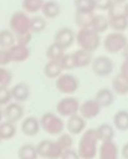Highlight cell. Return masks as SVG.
Wrapping results in <instances>:
<instances>
[{
	"mask_svg": "<svg viewBox=\"0 0 128 159\" xmlns=\"http://www.w3.org/2000/svg\"><path fill=\"white\" fill-rule=\"evenodd\" d=\"M99 140L96 129H86L78 142L77 153L80 159H95L98 156Z\"/></svg>",
	"mask_w": 128,
	"mask_h": 159,
	"instance_id": "obj_1",
	"label": "cell"
},
{
	"mask_svg": "<svg viewBox=\"0 0 128 159\" xmlns=\"http://www.w3.org/2000/svg\"><path fill=\"white\" fill-rule=\"evenodd\" d=\"M75 41L79 46V49L92 53L101 44V38L98 33L91 28H80L76 34Z\"/></svg>",
	"mask_w": 128,
	"mask_h": 159,
	"instance_id": "obj_2",
	"label": "cell"
},
{
	"mask_svg": "<svg viewBox=\"0 0 128 159\" xmlns=\"http://www.w3.org/2000/svg\"><path fill=\"white\" fill-rule=\"evenodd\" d=\"M39 121L41 129L50 135L59 136L61 133H63L65 129V122L63 121L62 117L51 111L42 114V116L39 118Z\"/></svg>",
	"mask_w": 128,
	"mask_h": 159,
	"instance_id": "obj_3",
	"label": "cell"
},
{
	"mask_svg": "<svg viewBox=\"0 0 128 159\" xmlns=\"http://www.w3.org/2000/svg\"><path fill=\"white\" fill-rule=\"evenodd\" d=\"M128 43V38L124 33L112 32L109 33L103 39V48L109 53H118L124 50Z\"/></svg>",
	"mask_w": 128,
	"mask_h": 159,
	"instance_id": "obj_4",
	"label": "cell"
},
{
	"mask_svg": "<svg viewBox=\"0 0 128 159\" xmlns=\"http://www.w3.org/2000/svg\"><path fill=\"white\" fill-rule=\"evenodd\" d=\"M9 25L10 30L15 36L28 33L31 32V17L24 11H17L11 15Z\"/></svg>",
	"mask_w": 128,
	"mask_h": 159,
	"instance_id": "obj_5",
	"label": "cell"
},
{
	"mask_svg": "<svg viewBox=\"0 0 128 159\" xmlns=\"http://www.w3.org/2000/svg\"><path fill=\"white\" fill-rule=\"evenodd\" d=\"M39 157L45 159H60L63 153V148L58 144L57 141L44 140L36 145Z\"/></svg>",
	"mask_w": 128,
	"mask_h": 159,
	"instance_id": "obj_6",
	"label": "cell"
},
{
	"mask_svg": "<svg viewBox=\"0 0 128 159\" xmlns=\"http://www.w3.org/2000/svg\"><path fill=\"white\" fill-rule=\"evenodd\" d=\"M55 88L62 94L71 96L79 88V81L74 75L69 73H63L59 78L55 79Z\"/></svg>",
	"mask_w": 128,
	"mask_h": 159,
	"instance_id": "obj_7",
	"label": "cell"
},
{
	"mask_svg": "<svg viewBox=\"0 0 128 159\" xmlns=\"http://www.w3.org/2000/svg\"><path fill=\"white\" fill-rule=\"evenodd\" d=\"M107 20L109 25L113 32L124 33L128 28V17L123 11H120L116 4H114L107 11Z\"/></svg>",
	"mask_w": 128,
	"mask_h": 159,
	"instance_id": "obj_8",
	"label": "cell"
},
{
	"mask_svg": "<svg viewBox=\"0 0 128 159\" xmlns=\"http://www.w3.org/2000/svg\"><path fill=\"white\" fill-rule=\"evenodd\" d=\"M80 103L74 96H65L61 98L59 102L57 103V114L60 117H66L69 118L74 115H77L79 111Z\"/></svg>",
	"mask_w": 128,
	"mask_h": 159,
	"instance_id": "obj_9",
	"label": "cell"
},
{
	"mask_svg": "<svg viewBox=\"0 0 128 159\" xmlns=\"http://www.w3.org/2000/svg\"><path fill=\"white\" fill-rule=\"evenodd\" d=\"M91 68H92V71L97 76L107 77V76L112 74V71L114 69V64L113 61L109 57L99 55V57H97L92 60Z\"/></svg>",
	"mask_w": 128,
	"mask_h": 159,
	"instance_id": "obj_10",
	"label": "cell"
},
{
	"mask_svg": "<svg viewBox=\"0 0 128 159\" xmlns=\"http://www.w3.org/2000/svg\"><path fill=\"white\" fill-rule=\"evenodd\" d=\"M24 107L21 103L11 102L3 108V117L6 121L17 124L24 117Z\"/></svg>",
	"mask_w": 128,
	"mask_h": 159,
	"instance_id": "obj_11",
	"label": "cell"
},
{
	"mask_svg": "<svg viewBox=\"0 0 128 159\" xmlns=\"http://www.w3.org/2000/svg\"><path fill=\"white\" fill-rule=\"evenodd\" d=\"M101 106L97 103L95 98H91V100H87L85 102H83L79 106V114L84 119L90 120L96 118L99 114L101 113Z\"/></svg>",
	"mask_w": 128,
	"mask_h": 159,
	"instance_id": "obj_12",
	"label": "cell"
},
{
	"mask_svg": "<svg viewBox=\"0 0 128 159\" xmlns=\"http://www.w3.org/2000/svg\"><path fill=\"white\" fill-rule=\"evenodd\" d=\"M86 125L87 120L84 119L79 114H77V115L67 118V121L65 122V128L71 135H78L86 131Z\"/></svg>",
	"mask_w": 128,
	"mask_h": 159,
	"instance_id": "obj_13",
	"label": "cell"
},
{
	"mask_svg": "<svg viewBox=\"0 0 128 159\" xmlns=\"http://www.w3.org/2000/svg\"><path fill=\"white\" fill-rule=\"evenodd\" d=\"M76 34L69 27H62L57 32L55 36V42H57L59 46H61L64 50L72 47V44L75 42Z\"/></svg>",
	"mask_w": 128,
	"mask_h": 159,
	"instance_id": "obj_14",
	"label": "cell"
},
{
	"mask_svg": "<svg viewBox=\"0 0 128 159\" xmlns=\"http://www.w3.org/2000/svg\"><path fill=\"white\" fill-rule=\"evenodd\" d=\"M40 129V121L37 117H34V116H28L25 119L22 121L21 124V131L24 135L28 136V138H32L35 136L39 133Z\"/></svg>",
	"mask_w": 128,
	"mask_h": 159,
	"instance_id": "obj_15",
	"label": "cell"
},
{
	"mask_svg": "<svg viewBox=\"0 0 128 159\" xmlns=\"http://www.w3.org/2000/svg\"><path fill=\"white\" fill-rule=\"evenodd\" d=\"M8 51L11 57V62H15V63L25 62L31 55V50L28 46H23L20 43H15L10 49H8Z\"/></svg>",
	"mask_w": 128,
	"mask_h": 159,
	"instance_id": "obj_16",
	"label": "cell"
},
{
	"mask_svg": "<svg viewBox=\"0 0 128 159\" xmlns=\"http://www.w3.org/2000/svg\"><path fill=\"white\" fill-rule=\"evenodd\" d=\"M118 147L112 142L101 143L98 149V159H118Z\"/></svg>",
	"mask_w": 128,
	"mask_h": 159,
	"instance_id": "obj_17",
	"label": "cell"
},
{
	"mask_svg": "<svg viewBox=\"0 0 128 159\" xmlns=\"http://www.w3.org/2000/svg\"><path fill=\"white\" fill-rule=\"evenodd\" d=\"M11 94H12V100H14V102H25L31 95V89L25 82H19L11 88Z\"/></svg>",
	"mask_w": 128,
	"mask_h": 159,
	"instance_id": "obj_18",
	"label": "cell"
},
{
	"mask_svg": "<svg viewBox=\"0 0 128 159\" xmlns=\"http://www.w3.org/2000/svg\"><path fill=\"white\" fill-rule=\"evenodd\" d=\"M95 100L101 106V108H107L114 103L115 93L109 88H102L96 93Z\"/></svg>",
	"mask_w": 128,
	"mask_h": 159,
	"instance_id": "obj_19",
	"label": "cell"
},
{
	"mask_svg": "<svg viewBox=\"0 0 128 159\" xmlns=\"http://www.w3.org/2000/svg\"><path fill=\"white\" fill-rule=\"evenodd\" d=\"M96 133L98 136L99 142L101 143H107V142H112L114 140L115 136V128L112 125L104 122V124L100 125L96 129Z\"/></svg>",
	"mask_w": 128,
	"mask_h": 159,
	"instance_id": "obj_20",
	"label": "cell"
},
{
	"mask_svg": "<svg viewBox=\"0 0 128 159\" xmlns=\"http://www.w3.org/2000/svg\"><path fill=\"white\" fill-rule=\"evenodd\" d=\"M72 55H73L74 61H75L76 68H83V67H86L92 63V54L88 51L83 50V49L75 50L72 53Z\"/></svg>",
	"mask_w": 128,
	"mask_h": 159,
	"instance_id": "obj_21",
	"label": "cell"
},
{
	"mask_svg": "<svg viewBox=\"0 0 128 159\" xmlns=\"http://www.w3.org/2000/svg\"><path fill=\"white\" fill-rule=\"evenodd\" d=\"M41 12L44 17L47 19H55L61 12V7L55 0H47L45 1L44 6H42Z\"/></svg>",
	"mask_w": 128,
	"mask_h": 159,
	"instance_id": "obj_22",
	"label": "cell"
},
{
	"mask_svg": "<svg viewBox=\"0 0 128 159\" xmlns=\"http://www.w3.org/2000/svg\"><path fill=\"white\" fill-rule=\"evenodd\" d=\"M44 74L49 79H57L63 74V69L59 62L48 61L44 67Z\"/></svg>",
	"mask_w": 128,
	"mask_h": 159,
	"instance_id": "obj_23",
	"label": "cell"
},
{
	"mask_svg": "<svg viewBox=\"0 0 128 159\" xmlns=\"http://www.w3.org/2000/svg\"><path fill=\"white\" fill-rule=\"evenodd\" d=\"M38 155L36 145H33L31 143L23 144L17 151V158L19 159H38Z\"/></svg>",
	"mask_w": 128,
	"mask_h": 159,
	"instance_id": "obj_24",
	"label": "cell"
},
{
	"mask_svg": "<svg viewBox=\"0 0 128 159\" xmlns=\"http://www.w3.org/2000/svg\"><path fill=\"white\" fill-rule=\"evenodd\" d=\"M95 16V13L89 12H75L74 15V21L76 25L80 28H90L92 24V20Z\"/></svg>",
	"mask_w": 128,
	"mask_h": 159,
	"instance_id": "obj_25",
	"label": "cell"
},
{
	"mask_svg": "<svg viewBox=\"0 0 128 159\" xmlns=\"http://www.w3.org/2000/svg\"><path fill=\"white\" fill-rule=\"evenodd\" d=\"M90 28L95 30L96 33H98L99 35H100L101 33L107 32L110 28L107 16H105V15H103V14H95Z\"/></svg>",
	"mask_w": 128,
	"mask_h": 159,
	"instance_id": "obj_26",
	"label": "cell"
},
{
	"mask_svg": "<svg viewBox=\"0 0 128 159\" xmlns=\"http://www.w3.org/2000/svg\"><path fill=\"white\" fill-rule=\"evenodd\" d=\"M112 91L118 95L128 94V81L118 74L112 79Z\"/></svg>",
	"mask_w": 128,
	"mask_h": 159,
	"instance_id": "obj_27",
	"label": "cell"
},
{
	"mask_svg": "<svg viewBox=\"0 0 128 159\" xmlns=\"http://www.w3.org/2000/svg\"><path fill=\"white\" fill-rule=\"evenodd\" d=\"M113 127L118 131L128 130V111H118L113 117Z\"/></svg>",
	"mask_w": 128,
	"mask_h": 159,
	"instance_id": "obj_28",
	"label": "cell"
},
{
	"mask_svg": "<svg viewBox=\"0 0 128 159\" xmlns=\"http://www.w3.org/2000/svg\"><path fill=\"white\" fill-rule=\"evenodd\" d=\"M17 134V126L15 124L9 122L4 120L0 125V140L1 141H9L14 138Z\"/></svg>",
	"mask_w": 128,
	"mask_h": 159,
	"instance_id": "obj_29",
	"label": "cell"
},
{
	"mask_svg": "<svg viewBox=\"0 0 128 159\" xmlns=\"http://www.w3.org/2000/svg\"><path fill=\"white\" fill-rule=\"evenodd\" d=\"M64 54H65V50L61 46H59L57 42H52V43L47 48V51H46V55L49 61L59 62Z\"/></svg>",
	"mask_w": 128,
	"mask_h": 159,
	"instance_id": "obj_30",
	"label": "cell"
},
{
	"mask_svg": "<svg viewBox=\"0 0 128 159\" xmlns=\"http://www.w3.org/2000/svg\"><path fill=\"white\" fill-rule=\"evenodd\" d=\"M17 43L15 35L10 30H0V49H10Z\"/></svg>",
	"mask_w": 128,
	"mask_h": 159,
	"instance_id": "obj_31",
	"label": "cell"
},
{
	"mask_svg": "<svg viewBox=\"0 0 128 159\" xmlns=\"http://www.w3.org/2000/svg\"><path fill=\"white\" fill-rule=\"evenodd\" d=\"M45 0H22V9L26 13H37L41 11Z\"/></svg>",
	"mask_w": 128,
	"mask_h": 159,
	"instance_id": "obj_32",
	"label": "cell"
},
{
	"mask_svg": "<svg viewBox=\"0 0 128 159\" xmlns=\"http://www.w3.org/2000/svg\"><path fill=\"white\" fill-rule=\"evenodd\" d=\"M74 7L76 12L95 13L96 0H74Z\"/></svg>",
	"mask_w": 128,
	"mask_h": 159,
	"instance_id": "obj_33",
	"label": "cell"
},
{
	"mask_svg": "<svg viewBox=\"0 0 128 159\" xmlns=\"http://www.w3.org/2000/svg\"><path fill=\"white\" fill-rule=\"evenodd\" d=\"M47 22L45 20L44 16L40 15H34L33 17H31V32L36 34L40 33L46 28Z\"/></svg>",
	"mask_w": 128,
	"mask_h": 159,
	"instance_id": "obj_34",
	"label": "cell"
},
{
	"mask_svg": "<svg viewBox=\"0 0 128 159\" xmlns=\"http://www.w3.org/2000/svg\"><path fill=\"white\" fill-rule=\"evenodd\" d=\"M55 141H57L58 144L63 148V151H65V149L73 148L74 140L69 132H63V133H61L59 136H58V139Z\"/></svg>",
	"mask_w": 128,
	"mask_h": 159,
	"instance_id": "obj_35",
	"label": "cell"
},
{
	"mask_svg": "<svg viewBox=\"0 0 128 159\" xmlns=\"http://www.w3.org/2000/svg\"><path fill=\"white\" fill-rule=\"evenodd\" d=\"M59 63L61 65L63 70H72V69L76 68L75 61H74V57L72 55V53H65L63 57H62V59L59 61Z\"/></svg>",
	"mask_w": 128,
	"mask_h": 159,
	"instance_id": "obj_36",
	"label": "cell"
},
{
	"mask_svg": "<svg viewBox=\"0 0 128 159\" xmlns=\"http://www.w3.org/2000/svg\"><path fill=\"white\" fill-rule=\"evenodd\" d=\"M12 101V94L11 89L9 87L0 86V107L7 106Z\"/></svg>",
	"mask_w": 128,
	"mask_h": 159,
	"instance_id": "obj_37",
	"label": "cell"
},
{
	"mask_svg": "<svg viewBox=\"0 0 128 159\" xmlns=\"http://www.w3.org/2000/svg\"><path fill=\"white\" fill-rule=\"evenodd\" d=\"M12 81V74L6 67H0V86L9 87Z\"/></svg>",
	"mask_w": 128,
	"mask_h": 159,
	"instance_id": "obj_38",
	"label": "cell"
},
{
	"mask_svg": "<svg viewBox=\"0 0 128 159\" xmlns=\"http://www.w3.org/2000/svg\"><path fill=\"white\" fill-rule=\"evenodd\" d=\"M33 38V33L28 32L25 34H21V35L15 36V39H17V43L23 44V46H28L31 41H32Z\"/></svg>",
	"mask_w": 128,
	"mask_h": 159,
	"instance_id": "obj_39",
	"label": "cell"
},
{
	"mask_svg": "<svg viewBox=\"0 0 128 159\" xmlns=\"http://www.w3.org/2000/svg\"><path fill=\"white\" fill-rule=\"evenodd\" d=\"M114 6L112 0H96V9L101 11H109Z\"/></svg>",
	"mask_w": 128,
	"mask_h": 159,
	"instance_id": "obj_40",
	"label": "cell"
},
{
	"mask_svg": "<svg viewBox=\"0 0 128 159\" xmlns=\"http://www.w3.org/2000/svg\"><path fill=\"white\" fill-rule=\"evenodd\" d=\"M11 63V57L7 49H0V67H4Z\"/></svg>",
	"mask_w": 128,
	"mask_h": 159,
	"instance_id": "obj_41",
	"label": "cell"
},
{
	"mask_svg": "<svg viewBox=\"0 0 128 159\" xmlns=\"http://www.w3.org/2000/svg\"><path fill=\"white\" fill-rule=\"evenodd\" d=\"M60 159H80V157L76 149L71 148V149H65V151H63Z\"/></svg>",
	"mask_w": 128,
	"mask_h": 159,
	"instance_id": "obj_42",
	"label": "cell"
},
{
	"mask_svg": "<svg viewBox=\"0 0 128 159\" xmlns=\"http://www.w3.org/2000/svg\"><path fill=\"white\" fill-rule=\"evenodd\" d=\"M120 75L128 81V59H124L120 67Z\"/></svg>",
	"mask_w": 128,
	"mask_h": 159,
	"instance_id": "obj_43",
	"label": "cell"
},
{
	"mask_svg": "<svg viewBox=\"0 0 128 159\" xmlns=\"http://www.w3.org/2000/svg\"><path fill=\"white\" fill-rule=\"evenodd\" d=\"M121 155L124 159H128V142L123 145L122 149H121Z\"/></svg>",
	"mask_w": 128,
	"mask_h": 159,
	"instance_id": "obj_44",
	"label": "cell"
},
{
	"mask_svg": "<svg viewBox=\"0 0 128 159\" xmlns=\"http://www.w3.org/2000/svg\"><path fill=\"white\" fill-rule=\"evenodd\" d=\"M112 1H113L114 4H116V6H120V4L126 3L128 0H112Z\"/></svg>",
	"mask_w": 128,
	"mask_h": 159,
	"instance_id": "obj_45",
	"label": "cell"
},
{
	"mask_svg": "<svg viewBox=\"0 0 128 159\" xmlns=\"http://www.w3.org/2000/svg\"><path fill=\"white\" fill-rule=\"evenodd\" d=\"M123 12L125 13V15L128 17V1L126 3H124V7H123Z\"/></svg>",
	"mask_w": 128,
	"mask_h": 159,
	"instance_id": "obj_46",
	"label": "cell"
},
{
	"mask_svg": "<svg viewBox=\"0 0 128 159\" xmlns=\"http://www.w3.org/2000/svg\"><path fill=\"white\" fill-rule=\"evenodd\" d=\"M122 52H123V55H124L125 59H128V43H127V46L125 47L124 50H123Z\"/></svg>",
	"mask_w": 128,
	"mask_h": 159,
	"instance_id": "obj_47",
	"label": "cell"
},
{
	"mask_svg": "<svg viewBox=\"0 0 128 159\" xmlns=\"http://www.w3.org/2000/svg\"><path fill=\"white\" fill-rule=\"evenodd\" d=\"M3 119H4V117H3V109L0 107V125L3 122Z\"/></svg>",
	"mask_w": 128,
	"mask_h": 159,
	"instance_id": "obj_48",
	"label": "cell"
},
{
	"mask_svg": "<svg viewBox=\"0 0 128 159\" xmlns=\"http://www.w3.org/2000/svg\"><path fill=\"white\" fill-rule=\"evenodd\" d=\"M0 142H1V140H0Z\"/></svg>",
	"mask_w": 128,
	"mask_h": 159,
	"instance_id": "obj_49",
	"label": "cell"
}]
</instances>
